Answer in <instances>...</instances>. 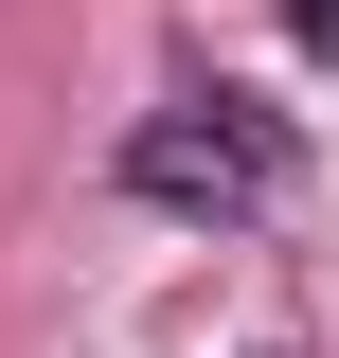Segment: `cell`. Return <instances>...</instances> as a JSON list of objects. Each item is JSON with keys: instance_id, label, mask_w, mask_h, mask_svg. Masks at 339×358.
<instances>
[{"instance_id": "1", "label": "cell", "mask_w": 339, "mask_h": 358, "mask_svg": "<svg viewBox=\"0 0 339 358\" xmlns=\"http://www.w3.org/2000/svg\"><path fill=\"white\" fill-rule=\"evenodd\" d=\"M126 179H143V197H214V215H232V197H250V143H197V126H143V143H126Z\"/></svg>"}]
</instances>
